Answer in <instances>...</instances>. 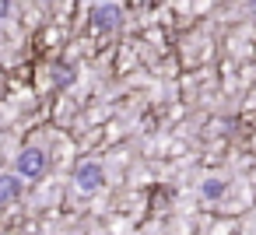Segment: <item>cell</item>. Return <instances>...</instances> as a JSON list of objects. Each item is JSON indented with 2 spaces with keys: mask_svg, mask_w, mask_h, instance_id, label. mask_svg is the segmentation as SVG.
Instances as JSON below:
<instances>
[{
  "mask_svg": "<svg viewBox=\"0 0 256 235\" xmlns=\"http://www.w3.org/2000/svg\"><path fill=\"white\" fill-rule=\"evenodd\" d=\"M46 168H50V158L42 148H36V144L22 148V154H18V176L22 179H42Z\"/></svg>",
  "mask_w": 256,
  "mask_h": 235,
  "instance_id": "cell-1",
  "label": "cell"
},
{
  "mask_svg": "<svg viewBox=\"0 0 256 235\" xmlns=\"http://www.w3.org/2000/svg\"><path fill=\"white\" fill-rule=\"evenodd\" d=\"M74 186H78L81 193L102 190V186H106V168H102L98 162H81V165L74 168Z\"/></svg>",
  "mask_w": 256,
  "mask_h": 235,
  "instance_id": "cell-2",
  "label": "cell"
},
{
  "mask_svg": "<svg viewBox=\"0 0 256 235\" xmlns=\"http://www.w3.org/2000/svg\"><path fill=\"white\" fill-rule=\"evenodd\" d=\"M88 18H92V28L95 32H112L120 25V18H123V8L120 4H95L88 11Z\"/></svg>",
  "mask_w": 256,
  "mask_h": 235,
  "instance_id": "cell-3",
  "label": "cell"
},
{
  "mask_svg": "<svg viewBox=\"0 0 256 235\" xmlns=\"http://www.w3.org/2000/svg\"><path fill=\"white\" fill-rule=\"evenodd\" d=\"M22 196V176L18 172H0V207H8Z\"/></svg>",
  "mask_w": 256,
  "mask_h": 235,
  "instance_id": "cell-4",
  "label": "cell"
},
{
  "mask_svg": "<svg viewBox=\"0 0 256 235\" xmlns=\"http://www.w3.org/2000/svg\"><path fill=\"white\" fill-rule=\"evenodd\" d=\"M200 196H204V200H221V196H224V179H221V176H207V179L200 182Z\"/></svg>",
  "mask_w": 256,
  "mask_h": 235,
  "instance_id": "cell-5",
  "label": "cell"
},
{
  "mask_svg": "<svg viewBox=\"0 0 256 235\" xmlns=\"http://www.w3.org/2000/svg\"><path fill=\"white\" fill-rule=\"evenodd\" d=\"M53 70H56V74H53V84H56V88H67V84L74 81V67H70V64H56Z\"/></svg>",
  "mask_w": 256,
  "mask_h": 235,
  "instance_id": "cell-6",
  "label": "cell"
},
{
  "mask_svg": "<svg viewBox=\"0 0 256 235\" xmlns=\"http://www.w3.org/2000/svg\"><path fill=\"white\" fill-rule=\"evenodd\" d=\"M11 14V4H8V0H0V18H8Z\"/></svg>",
  "mask_w": 256,
  "mask_h": 235,
  "instance_id": "cell-7",
  "label": "cell"
}]
</instances>
